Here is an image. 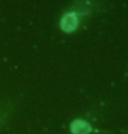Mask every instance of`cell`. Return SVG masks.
Segmentation results:
<instances>
[{
    "label": "cell",
    "mask_w": 128,
    "mask_h": 134,
    "mask_svg": "<svg viewBox=\"0 0 128 134\" xmlns=\"http://www.w3.org/2000/svg\"><path fill=\"white\" fill-rule=\"evenodd\" d=\"M77 26V18L74 12L66 14L61 21V27L64 32H71L75 31Z\"/></svg>",
    "instance_id": "cell-1"
},
{
    "label": "cell",
    "mask_w": 128,
    "mask_h": 134,
    "mask_svg": "<svg viewBox=\"0 0 128 134\" xmlns=\"http://www.w3.org/2000/svg\"><path fill=\"white\" fill-rule=\"evenodd\" d=\"M73 134H88L91 131V127L88 123L82 120H76L71 125Z\"/></svg>",
    "instance_id": "cell-2"
}]
</instances>
